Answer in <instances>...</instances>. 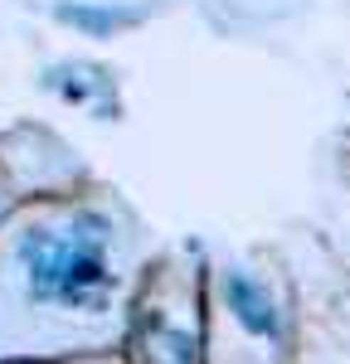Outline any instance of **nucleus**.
Listing matches in <instances>:
<instances>
[{
    "label": "nucleus",
    "mask_w": 350,
    "mask_h": 364,
    "mask_svg": "<svg viewBox=\"0 0 350 364\" xmlns=\"http://www.w3.org/2000/svg\"><path fill=\"white\" fill-rule=\"evenodd\" d=\"M224 301H229V311L238 316V326H243L248 336H262V340L282 336L277 306H272V296H267L262 282L243 277V272H229V277H224Z\"/></svg>",
    "instance_id": "obj_2"
},
{
    "label": "nucleus",
    "mask_w": 350,
    "mask_h": 364,
    "mask_svg": "<svg viewBox=\"0 0 350 364\" xmlns=\"http://www.w3.org/2000/svg\"><path fill=\"white\" fill-rule=\"evenodd\" d=\"M58 20H63V25H78V29H92V34H112V29L137 25L142 15H137V10H92V5H58Z\"/></svg>",
    "instance_id": "obj_3"
},
{
    "label": "nucleus",
    "mask_w": 350,
    "mask_h": 364,
    "mask_svg": "<svg viewBox=\"0 0 350 364\" xmlns=\"http://www.w3.org/2000/svg\"><path fill=\"white\" fill-rule=\"evenodd\" d=\"M112 224L102 214H73L68 224H39L20 233V272H25L29 301L39 306H97L112 287L107 267Z\"/></svg>",
    "instance_id": "obj_1"
}]
</instances>
